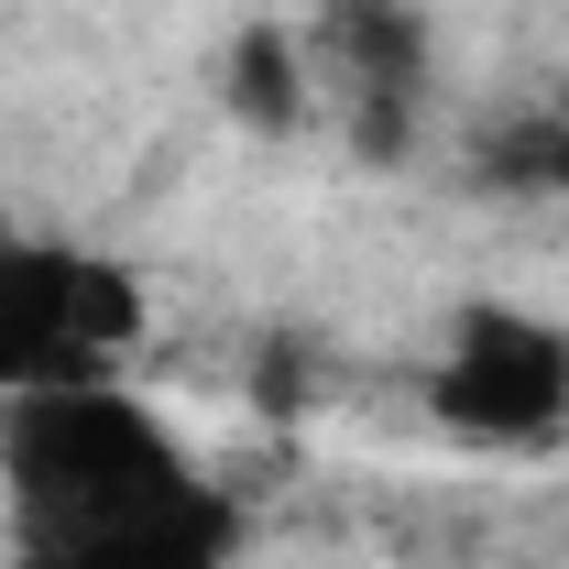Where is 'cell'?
Segmentation results:
<instances>
[{
  "mask_svg": "<svg viewBox=\"0 0 569 569\" xmlns=\"http://www.w3.org/2000/svg\"><path fill=\"white\" fill-rule=\"evenodd\" d=\"M22 569H219L230 503L110 383H33L11 417Z\"/></svg>",
  "mask_w": 569,
  "mask_h": 569,
  "instance_id": "6da1fadb",
  "label": "cell"
},
{
  "mask_svg": "<svg viewBox=\"0 0 569 569\" xmlns=\"http://www.w3.org/2000/svg\"><path fill=\"white\" fill-rule=\"evenodd\" d=\"M438 417L460 438H493V449H537L569 427V340L548 318H515V307H471L460 340L438 361Z\"/></svg>",
  "mask_w": 569,
  "mask_h": 569,
  "instance_id": "7a4b0ae2",
  "label": "cell"
},
{
  "mask_svg": "<svg viewBox=\"0 0 569 569\" xmlns=\"http://www.w3.org/2000/svg\"><path fill=\"white\" fill-rule=\"evenodd\" d=\"M33 383H99V361L77 351V252L0 241V395Z\"/></svg>",
  "mask_w": 569,
  "mask_h": 569,
  "instance_id": "3957f363",
  "label": "cell"
},
{
  "mask_svg": "<svg viewBox=\"0 0 569 569\" xmlns=\"http://www.w3.org/2000/svg\"><path fill=\"white\" fill-rule=\"evenodd\" d=\"M318 44H329L351 99H417V77H427V22L406 0H329Z\"/></svg>",
  "mask_w": 569,
  "mask_h": 569,
  "instance_id": "277c9868",
  "label": "cell"
},
{
  "mask_svg": "<svg viewBox=\"0 0 569 569\" xmlns=\"http://www.w3.org/2000/svg\"><path fill=\"white\" fill-rule=\"evenodd\" d=\"M219 99H230L241 132H263V142L307 121V56L284 44V22H241V33H230V56H219Z\"/></svg>",
  "mask_w": 569,
  "mask_h": 569,
  "instance_id": "5b68a950",
  "label": "cell"
},
{
  "mask_svg": "<svg viewBox=\"0 0 569 569\" xmlns=\"http://www.w3.org/2000/svg\"><path fill=\"white\" fill-rule=\"evenodd\" d=\"M482 176L515 187V198H548V187L569 198V88H559V99H537V110H515V121L482 142Z\"/></svg>",
  "mask_w": 569,
  "mask_h": 569,
  "instance_id": "8992f818",
  "label": "cell"
}]
</instances>
